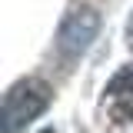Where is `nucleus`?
I'll return each instance as SVG.
<instances>
[{"label":"nucleus","instance_id":"1","mask_svg":"<svg viewBox=\"0 0 133 133\" xmlns=\"http://www.w3.org/2000/svg\"><path fill=\"white\" fill-rule=\"evenodd\" d=\"M50 100H53V90H50V83H43L40 77H23V80H17L14 87L7 90V97H3V130L14 133V130L30 127L33 120L50 107Z\"/></svg>","mask_w":133,"mask_h":133},{"label":"nucleus","instance_id":"2","mask_svg":"<svg viewBox=\"0 0 133 133\" xmlns=\"http://www.w3.org/2000/svg\"><path fill=\"white\" fill-rule=\"evenodd\" d=\"M97 30H100V14L93 7H73L70 14L63 17L60 23V33H57V50L63 60H77L83 57L90 43L97 40Z\"/></svg>","mask_w":133,"mask_h":133},{"label":"nucleus","instance_id":"3","mask_svg":"<svg viewBox=\"0 0 133 133\" xmlns=\"http://www.w3.org/2000/svg\"><path fill=\"white\" fill-rule=\"evenodd\" d=\"M103 116L110 127L133 130V66L116 70L103 90Z\"/></svg>","mask_w":133,"mask_h":133},{"label":"nucleus","instance_id":"4","mask_svg":"<svg viewBox=\"0 0 133 133\" xmlns=\"http://www.w3.org/2000/svg\"><path fill=\"white\" fill-rule=\"evenodd\" d=\"M127 43L133 47V17H130V23H127Z\"/></svg>","mask_w":133,"mask_h":133}]
</instances>
